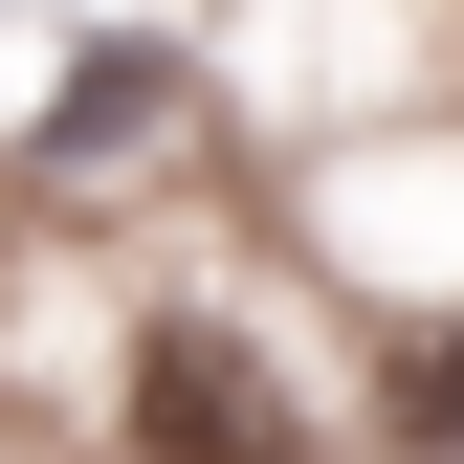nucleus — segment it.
Returning a JSON list of instances; mask_svg holds the SVG:
<instances>
[{
    "mask_svg": "<svg viewBox=\"0 0 464 464\" xmlns=\"http://www.w3.org/2000/svg\"><path fill=\"white\" fill-rule=\"evenodd\" d=\"M155 464H287L266 376H244V354H155Z\"/></svg>",
    "mask_w": 464,
    "mask_h": 464,
    "instance_id": "1",
    "label": "nucleus"
}]
</instances>
